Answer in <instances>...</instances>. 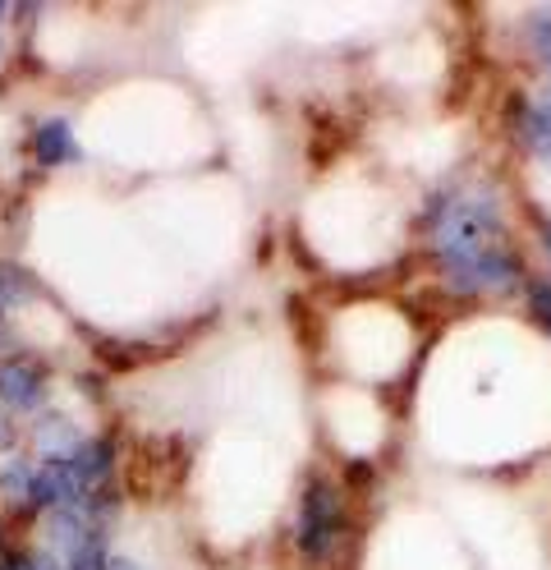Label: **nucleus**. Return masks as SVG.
<instances>
[{
    "label": "nucleus",
    "instance_id": "0eeeda50",
    "mask_svg": "<svg viewBox=\"0 0 551 570\" xmlns=\"http://www.w3.org/2000/svg\"><path fill=\"white\" fill-rule=\"evenodd\" d=\"M529 42H533V56L551 69V10L547 6L529 14Z\"/></svg>",
    "mask_w": 551,
    "mask_h": 570
},
{
    "label": "nucleus",
    "instance_id": "7ed1b4c3",
    "mask_svg": "<svg viewBox=\"0 0 551 570\" xmlns=\"http://www.w3.org/2000/svg\"><path fill=\"white\" fill-rule=\"evenodd\" d=\"M47 396V373L28 364V360H10L6 368H0V401H6L10 410H37Z\"/></svg>",
    "mask_w": 551,
    "mask_h": 570
},
{
    "label": "nucleus",
    "instance_id": "f257e3e1",
    "mask_svg": "<svg viewBox=\"0 0 551 570\" xmlns=\"http://www.w3.org/2000/svg\"><path fill=\"white\" fill-rule=\"evenodd\" d=\"M432 248L460 295H510L524 285L520 254L505 235V217L488 194H451L432 212Z\"/></svg>",
    "mask_w": 551,
    "mask_h": 570
},
{
    "label": "nucleus",
    "instance_id": "39448f33",
    "mask_svg": "<svg viewBox=\"0 0 551 570\" xmlns=\"http://www.w3.org/2000/svg\"><path fill=\"white\" fill-rule=\"evenodd\" d=\"M32 148H37V157H42L47 166H65V161H79V138H73L69 120H47L42 129H37Z\"/></svg>",
    "mask_w": 551,
    "mask_h": 570
},
{
    "label": "nucleus",
    "instance_id": "423d86ee",
    "mask_svg": "<svg viewBox=\"0 0 551 570\" xmlns=\"http://www.w3.org/2000/svg\"><path fill=\"white\" fill-rule=\"evenodd\" d=\"M524 299H529V313L538 317V327L551 332V281L529 276V281H524Z\"/></svg>",
    "mask_w": 551,
    "mask_h": 570
},
{
    "label": "nucleus",
    "instance_id": "20e7f679",
    "mask_svg": "<svg viewBox=\"0 0 551 570\" xmlns=\"http://www.w3.org/2000/svg\"><path fill=\"white\" fill-rule=\"evenodd\" d=\"M510 116H514V129H520V138L529 142V153L551 166V116H547V106L533 101V97H514L510 101Z\"/></svg>",
    "mask_w": 551,
    "mask_h": 570
},
{
    "label": "nucleus",
    "instance_id": "6e6552de",
    "mask_svg": "<svg viewBox=\"0 0 551 570\" xmlns=\"http://www.w3.org/2000/svg\"><path fill=\"white\" fill-rule=\"evenodd\" d=\"M538 235H542V248L551 254V217H538Z\"/></svg>",
    "mask_w": 551,
    "mask_h": 570
},
{
    "label": "nucleus",
    "instance_id": "1a4fd4ad",
    "mask_svg": "<svg viewBox=\"0 0 551 570\" xmlns=\"http://www.w3.org/2000/svg\"><path fill=\"white\" fill-rule=\"evenodd\" d=\"M0 570H37V566H32V561H6Z\"/></svg>",
    "mask_w": 551,
    "mask_h": 570
},
{
    "label": "nucleus",
    "instance_id": "f03ea898",
    "mask_svg": "<svg viewBox=\"0 0 551 570\" xmlns=\"http://www.w3.org/2000/svg\"><path fill=\"white\" fill-rule=\"evenodd\" d=\"M345 539V502L326 474H313L299 497V552L313 566H326Z\"/></svg>",
    "mask_w": 551,
    "mask_h": 570
}]
</instances>
